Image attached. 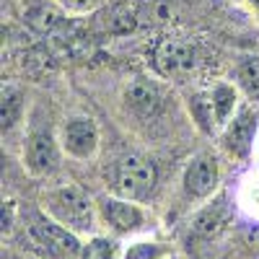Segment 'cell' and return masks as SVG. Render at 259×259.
Wrapping results in <instances>:
<instances>
[{"label":"cell","instance_id":"cell-8","mask_svg":"<svg viewBox=\"0 0 259 259\" xmlns=\"http://www.w3.org/2000/svg\"><path fill=\"white\" fill-rule=\"evenodd\" d=\"M254 135H256V114L251 109H239L226 124L223 148L233 158H246L251 153Z\"/></svg>","mask_w":259,"mask_h":259},{"label":"cell","instance_id":"cell-1","mask_svg":"<svg viewBox=\"0 0 259 259\" xmlns=\"http://www.w3.org/2000/svg\"><path fill=\"white\" fill-rule=\"evenodd\" d=\"M45 210L57 223H62L65 228H70L75 233L94 228V205L89 200V194L73 184L52 189L45 197Z\"/></svg>","mask_w":259,"mask_h":259},{"label":"cell","instance_id":"cell-12","mask_svg":"<svg viewBox=\"0 0 259 259\" xmlns=\"http://www.w3.org/2000/svg\"><path fill=\"white\" fill-rule=\"evenodd\" d=\"M212 96V109H215V122L218 127H226L231 122V117L236 114V106H239V94L231 83H218L210 91Z\"/></svg>","mask_w":259,"mask_h":259},{"label":"cell","instance_id":"cell-14","mask_svg":"<svg viewBox=\"0 0 259 259\" xmlns=\"http://www.w3.org/2000/svg\"><path fill=\"white\" fill-rule=\"evenodd\" d=\"M21 112H24V94L16 85H3V96H0V124H3V133L16 127V122L21 119Z\"/></svg>","mask_w":259,"mask_h":259},{"label":"cell","instance_id":"cell-10","mask_svg":"<svg viewBox=\"0 0 259 259\" xmlns=\"http://www.w3.org/2000/svg\"><path fill=\"white\" fill-rule=\"evenodd\" d=\"M104 221L109 223L117 233H130L143 226V210L138 205H133V200H124V197H106L99 205Z\"/></svg>","mask_w":259,"mask_h":259},{"label":"cell","instance_id":"cell-6","mask_svg":"<svg viewBox=\"0 0 259 259\" xmlns=\"http://www.w3.org/2000/svg\"><path fill=\"white\" fill-rule=\"evenodd\" d=\"M218 179H221V168H218V161L210 153H197L184 168V177H182V184H184V192L187 197L192 200H202V197H210L218 187Z\"/></svg>","mask_w":259,"mask_h":259},{"label":"cell","instance_id":"cell-13","mask_svg":"<svg viewBox=\"0 0 259 259\" xmlns=\"http://www.w3.org/2000/svg\"><path fill=\"white\" fill-rule=\"evenodd\" d=\"M236 83L246 94V99L259 101V57L244 55L236 62Z\"/></svg>","mask_w":259,"mask_h":259},{"label":"cell","instance_id":"cell-20","mask_svg":"<svg viewBox=\"0 0 259 259\" xmlns=\"http://www.w3.org/2000/svg\"><path fill=\"white\" fill-rule=\"evenodd\" d=\"M246 244H249L251 251L259 254V228H256V231H246Z\"/></svg>","mask_w":259,"mask_h":259},{"label":"cell","instance_id":"cell-9","mask_svg":"<svg viewBox=\"0 0 259 259\" xmlns=\"http://www.w3.org/2000/svg\"><path fill=\"white\" fill-rule=\"evenodd\" d=\"M122 101H124V109L133 112L135 117H153L161 109L163 96L150 78H133L122 89Z\"/></svg>","mask_w":259,"mask_h":259},{"label":"cell","instance_id":"cell-4","mask_svg":"<svg viewBox=\"0 0 259 259\" xmlns=\"http://www.w3.org/2000/svg\"><path fill=\"white\" fill-rule=\"evenodd\" d=\"M60 166V145L47 130H34L24 143V168L34 177H50Z\"/></svg>","mask_w":259,"mask_h":259},{"label":"cell","instance_id":"cell-5","mask_svg":"<svg viewBox=\"0 0 259 259\" xmlns=\"http://www.w3.org/2000/svg\"><path fill=\"white\" fill-rule=\"evenodd\" d=\"M60 145L68 156L73 158H91L99 150V127L91 117H70L62 124L60 133Z\"/></svg>","mask_w":259,"mask_h":259},{"label":"cell","instance_id":"cell-3","mask_svg":"<svg viewBox=\"0 0 259 259\" xmlns=\"http://www.w3.org/2000/svg\"><path fill=\"white\" fill-rule=\"evenodd\" d=\"M158 182V168L143 156H124L112 174V187L124 200H145Z\"/></svg>","mask_w":259,"mask_h":259},{"label":"cell","instance_id":"cell-2","mask_svg":"<svg viewBox=\"0 0 259 259\" xmlns=\"http://www.w3.org/2000/svg\"><path fill=\"white\" fill-rule=\"evenodd\" d=\"M29 239L45 251L47 256L55 259H73L80 254V241L75 231L65 228L62 223H57L52 215H41V212H31L29 215V226H26Z\"/></svg>","mask_w":259,"mask_h":259},{"label":"cell","instance_id":"cell-11","mask_svg":"<svg viewBox=\"0 0 259 259\" xmlns=\"http://www.w3.org/2000/svg\"><path fill=\"white\" fill-rule=\"evenodd\" d=\"M226 218H228L226 200H215V202L205 205L197 215H194L192 228H194V233H200V236H205V239H210V236H215V233L223 231Z\"/></svg>","mask_w":259,"mask_h":259},{"label":"cell","instance_id":"cell-7","mask_svg":"<svg viewBox=\"0 0 259 259\" xmlns=\"http://www.w3.org/2000/svg\"><path fill=\"white\" fill-rule=\"evenodd\" d=\"M156 68L166 78H184L197 65V52L182 39H163L156 47Z\"/></svg>","mask_w":259,"mask_h":259},{"label":"cell","instance_id":"cell-16","mask_svg":"<svg viewBox=\"0 0 259 259\" xmlns=\"http://www.w3.org/2000/svg\"><path fill=\"white\" fill-rule=\"evenodd\" d=\"M171 249L166 244H133L124 251V259H163Z\"/></svg>","mask_w":259,"mask_h":259},{"label":"cell","instance_id":"cell-19","mask_svg":"<svg viewBox=\"0 0 259 259\" xmlns=\"http://www.w3.org/2000/svg\"><path fill=\"white\" fill-rule=\"evenodd\" d=\"M13 218H16V205H13V200H8V202H3V233L13 228Z\"/></svg>","mask_w":259,"mask_h":259},{"label":"cell","instance_id":"cell-15","mask_svg":"<svg viewBox=\"0 0 259 259\" xmlns=\"http://www.w3.org/2000/svg\"><path fill=\"white\" fill-rule=\"evenodd\" d=\"M189 114L205 135H210L212 130L218 127V122H215V109H212V96L205 94V91L189 96Z\"/></svg>","mask_w":259,"mask_h":259},{"label":"cell","instance_id":"cell-21","mask_svg":"<svg viewBox=\"0 0 259 259\" xmlns=\"http://www.w3.org/2000/svg\"><path fill=\"white\" fill-rule=\"evenodd\" d=\"M246 3H249V8H251V11L259 16V0H246Z\"/></svg>","mask_w":259,"mask_h":259},{"label":"cell","instance_id":"cell-18","mask_svg":"<svg viewBox=\"0 0 259 259\" xmlns=\"http://www.w3.org/2000/svg\"><path fill=\"white\" fill-rule=\"evenodd\" d=\"M60 3L68 11H73V13H89V11H94L101 3V0H60Z\"/></svg>","mask_w":259,"mask_h":259},{"label":"cell","instance_id":"cell-17","mask_svg":"<svg viewBox=\"0 0 259 259\" xmlns=\"http://www.w3.org/2000/svg\"><path fill=\"white\" fill-rule=\"evenodd\" d=\"M78 259H112V244L106 239H91L80 249Z\"/></svg>","mask_w":259,"mask_h":259}]
</instances>
